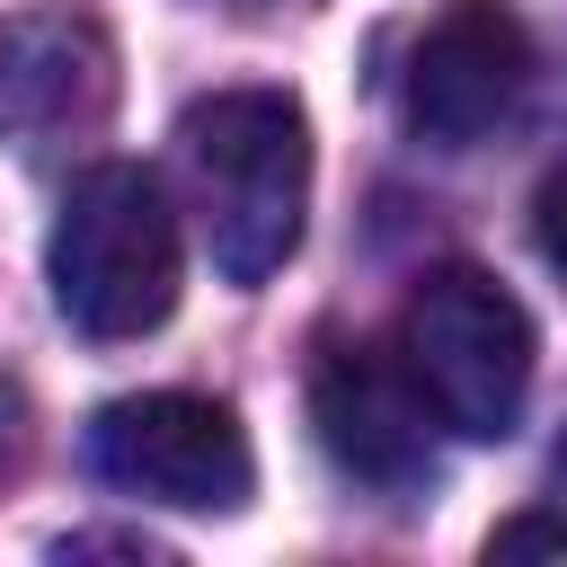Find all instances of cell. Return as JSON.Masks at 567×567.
<instances>
[{
    "label": "cell",
    "mask_w": 567,
    "mask_h": 567,
    "mask_svg": "<svg viewBox=\"0 0 567 567\" xmlns=\"http://www.w3.org/2000/svg\"><path fill=\"white\" fill-rule=\"evenodd\" d=\"M177 159L204 213V248L230 284H266L301 248L310 124L284 89H213L177 115Z\"/></svg>",
    "instance_id": "obj_1"
},
{
    "label": "cell",
    "mask_w": 567,
    "mask_h": 567,
    "mask_svg": "<svg viewBox=\"0 0 567 567\" xmlns=\"http://www.w3.org/2000/svg\"><path fill=\"white\" fill-rule=\"evenodd\" d=\"M44 275H53V310L80 337H97V346L151 337L177 310V275H186L177 213H168L159 177L133 168V159L80 168L71 195H62V213H53Z\"/></svg>",
    "instance_id": "obj_2"
},
{
    "label": "cell",
    "mask_w": 567,
    "mask_h": 567,
    "mask_svg": "<svg viewBox=\"0 0 567 567\" xmlns=\"http://www.w3.org/2000/svg\"><path fill=\"white\" fill-rule=\"evenodd\" d=\"M399 354L434 416L470 443H505L532 408V319L478 266H434L399 310Z\"/></svg>",
    "instance_id": "obj_3"
},
{
    "label": "cell",
    "mask_w": 567,
    "mask_h": 567,
    "mask_svg": "<svg viewBox=\"0 0 567 567\" xmlns=\"http://www.w3.org/2000/svg\"><path fill=\"white\" fill-rule=\"evenodd\" d=\"M89 470L115 496L177 505V514H230L257 487V452H248L239 416L221 399H195V390L106 399L89 416Z\"/></svg>",
    "instance_id": "obj_4"
},
{
    "label": "cell",
    "mask_w": 567,
    "mask_h": 567,
    "mask_svg": "<svg viewBox=\"0 0 567 567\" xmlns=\"http://www.w3.org/2000/svg\"><path fill=\"white\" fill-rule=\"evenodd\" d=\"M310 425L319 452L372 487V496H416L434 478V399L408 372V354H381L363 337H328L310 363Z\"/></svg>",
    "instance_id": "obj_5"
},
{
    "label": "cell",
    "mask_w": 567,
    "mask_h": 567,
    "mask_svg": "<svg viewBox=\"0 0 567 567\" xmlns=\"http://www.w3.org/2000/svg\"><path fill=\"white\" fill-rule=\"evenodd\" d=\"M523 89H532V27H523L505 0H452V9L416 35L408 80H399L408 124H416L425 142H443V151L487 142V133L523 106Z\"/></svg>",
    "instance_id": "obj_6"
},
{
    "label": "cell",
    "mask_w": 567,
    "mask_h": 567,
    "mask_svg": "<svg viewBox=\"0 0 567 567\" xmlns=\"http://www.w3.org/2000/svg\"><path fill=\"white\" fill-rule=\"evenodd\" d=\"M115 106V44L80 9H18L0 18V142L44 151L89 133Z\"/></svg>",
    "instance_id": "obj_7"
},
{
    "label": "cell",
    "mask_w": 567,
    "mask_h": 567,
    "mask_svg": "<svg viewBox=\"0 0 567 567\" xmlns=\"http://www.w3.org/2000/svg\"><path fill=\"white\" fill-rule=\"evenodd\" d=\"M487 558H567V514H505L487 532Z\"/></svg>",
    "instance_id": "obj_8"
},
{
    "label": "cell",
    "mask_w": 567,
    "mask_h": 567,
    "mask_svg": "<svg viewBox=\"0 0 567 567\" xmlns=\"http://www.w3.org/2000/svg\"><path fill=\"white\" fill-rule=\"evenodd\" d=\"M532 239H540V257L567 275V159L540 177V195H532Z\"/></svg>",
    "instance_id": "obj_9"
},
{
    "label": "cell",
    "mask_w": 567,
    "mask_h": 567,
    "mask_svg": "<svg viewBox=\"0 0 567 567\" xmlns=\"http://www.w3.org/2000/svg\"><path fill=\"white\" fill-rule=\"evenodd\" d=\"M558 487H567V443H558Z\"/></svg>",
    "instance_id": "obj_10"
}]
</instances>
